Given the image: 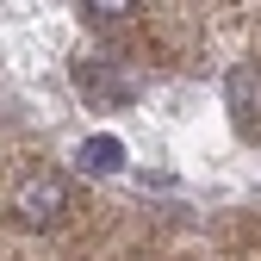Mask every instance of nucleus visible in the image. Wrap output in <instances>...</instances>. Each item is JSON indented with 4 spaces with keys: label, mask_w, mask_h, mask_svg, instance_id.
<instances>
[{
    "label": "nucleus",
    "mask_w": 261,
    "mask_h": 261,
    "mask_svg": "<svg viewBox=\"0 0 261 261\" xmlns=\"http://www.w3.org/2000/svg\"><path fill=\"white\" fill-rule=\"evenodd\" d=\"M118 155H124L118 137H93V143H81V168H87V174H112Z\"/></svg>",
    "instance_id": "f03ea898"
},
{
    "label": "nucleus",
    "mask_w": 261,
    "mask_h": 261,
    "mask_svg": "<svg viewBox=\"0 0 261 261\" xmlns=\"http://www.w3.org/2000/svg\"><path fill=\"white\" fill-rule=\"evenodd\" d=\"M62 212H69V180H62L56 168H25L19 187H13V218L31 224V230H44V224H56Z\"/></svg>",
    "instance_id": "f257e3e1"
},
{
    "label": "nucleus",
    "mask_w": 261,
    "mask_h": 261,
    "mask_svg": "<svg viewBox=\"0 0 261 261\" xmlns=\"http://www.w3.org/2000/svg\"><path fill=\"white\" fill-rule=\"evenodd\" d=\"M93 19H124V13H137V7H124V0H106V7H87Z\"/></svg>",
    "instance_id": "7ed1b4c3"
}]
</instances>
